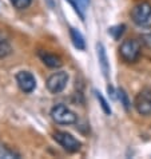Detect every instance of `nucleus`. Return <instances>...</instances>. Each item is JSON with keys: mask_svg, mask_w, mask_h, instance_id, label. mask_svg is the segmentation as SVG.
I'll return each mask as SVG.
<instances>
[{"mask_svg": "<svg viewBox=\"0 0 151 159\" xmlns=\"http://www.w3.org/2000/svg\"><path fill=\"white\" fill-rule=\"evenodd\" d=\"M94 94H95V96H96L98 102H99V104H100L102 110H103V112L106 114V115H111V114H112V110H111L110 104H108V102L106 100V98H104V96L100 94L99 91H96V90L94 91Z\"/></svg>", "mask_w": 151, "mask_h": 159, "instance_id": "nucleus-12", "label": "nucleus"}, {"mask_svg": "<svg viewBox=\"0 0 151 159\" xmlns=\"http://www.w3.org/2000/svg\"><path fill=\"white\" fill-rule=\"evenodd\" d=\"M16 83L24 94H31L36 88V79L30 71H19L16 74Z\"/></svg>", "mask_w": 151, "mask_h": 159, "instance_id": "nucleus-7", "label": "nucleus"}, {"mask_svg": "<svg viewBox=\"0 0 151 159\" xmlns=\"http://www.w3.org/2000/svg\"><path fill=\"white\" fill-rule=\"evenodd\" d=\"M19 159L20 155L19 154H16L15 151H12L8 147H6L4 144L0 143V159Z\"/></svg>", "mask_w": 151, "mask_h": 159, "instance_id": "nucleus-13", "label": "nucleus"}, {"mask_svg": "<svg viewBox=\"0 0 151 159\" xmlns=\"http://www.w3.org/2000/svg\"><path fill=\"white\" fill-rule=\"evenodd\" d=\"M54 139L57 144H60L68 152H76L82 147V143L75 136L71 135L70 132L66 131H56L54 134Z\"/></svg>", "mask_w": 151, "mask_h": 159, "instance_id": "nucleus-5", "label": "nucleus"}, {"mask_svg": "<svg viewBox=\"0 0 151 159\" xmlns=\"http://www.w3.org/2000/svg\"><path fill=\"white\" fill-rule=\"evenodd\" d=\"M117 94H118V99L121 100V103L123 104V107H124V110L126 111H128L130 110V107H131V102H130V99H128V96H127V94L124 92L123 90H119L117 91Z\"/></svg>", "mask_w": 151, "mask_h": 159, "instance_id": "nucleus-15", "label": "nucleus"}, {"mask_svg": "<svg viewBox=\"0 0 151 159\" xmlns=\"http://www.w3.org/2000/svg\"><path fill=\"white\" fill-rule=\"evenodd\" d=\"M51 118L57 125H74L78 122V116L72 110L64 104H56L51 108Z\"/></svg>", "mask_w": 151, "mask_h": 159, "instance_id": "nucleus-3", "label": "nucleus"}, {"mask_svg": "<svg viewBox=\"0 0 151 159\" xmlns=\"http://www.w3.org/2000/svg\"><path fill=\"white\" fill-rule=\"evenodd\" d=\"M76 3L79 4V6H80V8H82L83 12H86L87 7L90 6V0H76Z\"/></svg>", "mask_w": 151, "mask_h": 159, "instance_id": "nucleus-19", "label": "nucleus"}, {"mask_svg": "<svg viewBox=\"0 0 151 159\" xmlns=\"http://www.w3.org/2000/svg\"><path fill=\"white\" fill-rule=\"evenodd\" d=\"M96 51H98V59H99L102 72H103V75L107 78L108 72H110V63H108V59H107V54H106V48L102 43H98L96 44Z\"/></svg>", "mask_w": 151, "mask_h": 159, "instance_id": "nucleus-9", "label": "nucleus"}, {"mask_svg": "<svg viewBox=\"0 0 151 159\" xmlns=\"http://www.w3.org/2000/svg\"><path fill=\"white\" fill-rule=\"evenodd\" d=\"M38 56L40 58L43 63L50 68H59V67H62V64H63L59 56H56L55 54H51V52H48V51L40 50L38 52Z\"/></svg>", "mask_w": 151, "mask_h": 159, "instance_id": "nucleus-8", "label": "nucleus"}, {"mask_svg": "<svg viewBox=\"0 0 151 159\" xmlns=\"http://www.w3.org/2000/svg\"><path fill=\"white\" fill-rule=\"evenodd\" d=\"M119 54L126 63H135L140 56V43L136 39H126L119 47Z\"/></svg>", "mask_w": 151, "mask_h": 159, "instance_id": "nucleus-2", "label": "nucleus"}, {"mask_svg": "<svg viewBox=\"0 0 151 159\" xmlns=\"http://www.w3.org/2000/svg\"><path fill=\"white\" fill-rule=\"evenodd\" d=\"M134 107L142 116H151V90H142L135 96Z\"/></svg>", "mask_w": 151, "mask_h": 159, "instance_id": "nucleus-6", "label": "nucleus"}, {"mask_svg": "<svg viewBox=\"0 0 151 159\" xmlns=\"http://www.w3.org/2000/svg\"><path fill=\"white\" fill-rule=\"evenodd\" d=\"M10 3L15 8H17V10H25V8H28L31 6L32 0H10Z\"/></svg>", "mask_w": 151, "mask_h": 159, "instance_id": "nucleus-16", "label": "nucleus"}, {"mask_svg": "<svg viewBox=\"0 0 151 159\" xmlns=\"http://www.w3.org/2000/svg\"><path fill=\"white\" fill-rule=\"evenodd\" d=\"M124 30H126V25H124V24H119V25H115V27L108 28V34L115 39V40H118V39H121V36L123 35Z\"/></svg>", "mask_w": 151, "mask_h": 159, "instance_id": "nucleus-14", "label": "nucleus"}, {"mask_svg": "<svg viewBox=\"0 0 151 159\" xmlns=\"http://www.w3.org/2000/svg\"><path fill=\"white\" fill-rule=\"evenodd\" d=\"M11 52H12V47H11L10 40H8V38L0 31V59L8 56Z\"/></svg>", "mask_w": 151, "mask_h": 159, "instance_id": "nucleus-11", "label": "nucleus"}, {"mask_svg": "<svg viewBox=\"0 0 151 159\" xmlns=\"http://www.w3.org/2000/svg\"><path fill=\"white\" fill-rule=\"evenodd\" d=\"M132 21L140 28H151V4L140 2L131 10Z\"/></svg>", "mask_w": 151, "mask_h": 159, "instance_id": "nucleus-1", "label": "nucleus"}, {"mask_svg": "<svg viewBox=\"0 0 151 159\" xmlns=\"http://www.w3.org/2000/svg\"><path fill=\"white\" fill-rule=\"evenodd\" d=\"M70 38H71V42H72L74 47L76 48V50L83 51L84 48H86V42H84V38L79 30L71 27L70 28Z\"/></svg>", "mask_w": 151, "mask_h": 159, "instance_id": "nucleus-10", "label": "nucleus"}, {"mask_svg": "<svg viewBox=\"0 0 151 159\" xmlns=\"http://www.w3.org/2000/svg\"><path fill=\"white\" fill-rule=\"evenodd\" d=\"M68 83V74L66 71H57L54 72L46 82V87L51 94H60L62 91L67 87Z\"/></svg>", "mask_w": 151, "mask_h": 159, "instance_id": "nucleus-4", "label": "nucleus"}, {"mask_svg": "<svg viewBox=\"0 0 151 159\" xmlns=\"http://www.w3.org/2000/svg\"><path fill=\"white\" fill-rule=\"evenodd\" d=\"M67 2L71 4V6L74 7V11L76 12V14L79 15V17H80L82 20H84V12L82 11V8H80V6L76 3V0H67Z\"/></svg>", "mask_w": 151, "mask_h": 159, "instance_id": "nucleus-17", "label": "nucleus"}, {"mask_svg": "<svg viewBox=\"0 0 151 159\" xmlns=\"http://www.w3.org/2000/svg\"><path fill=\"white\" fill-rule=\"evenodd\" d=\"M140 40H142V43H143L146 47L151 48V34H144V35H142V36H140Z\"/></svg>", "mask_w": 151, "mask_h": 159, "instance_id": "nucleus-18", "label": "nucleus"}]
</instances>
